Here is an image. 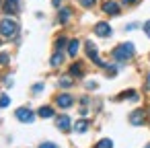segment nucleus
Wrapping results in <instances>:
<instances>
[{
    "mask_svg": "<svg viewBox=\"0 0 150 148\" xmlns=\"http://www.w3.org/2000/svg\"><path fill=\"white\" fill-rule=\"evenodd\" d=\"M0 4H2V0H0Z\"/></svg>",
    "mask_w": 150,
    "mask_h": 148,
    "instance_id": "obj_33",
    "label": "nucleus"
},
{
    "mask_svg": "<svg viewBox=\"0 0 150 148\" xmlns=\"http://www.w3.org/2000/svg\"><path fill=\"white\" fill-rule=\"evenodd\" d=\"M146 89L150 91V74H148V78H146Z\"/></svg>",
    "mask_w": 150,
    "mask_h": 148,
    "instance_id": "obj_28",
    "label": "nucleus"
},
{
    "mask_svg": "<svg viewBox=\"0 0 150 148\" xmlns=\"http://www.w3.org/2000/svg\"><path fill=\"white\" fill-rule=\"evenodd\" d=\"M70 84H72V78H60V86L62 89H68Z\"/></svg>",
    "mask_w": 150,
    "mask_h": 148,
    "instance_id": "obj_23",
    "label": "nucleus"
},
{
    "mask_svg": "<svg viewBox=\"0 0 150 148\" xmlns=\"http://www.w3.org/2000/svg\"><path fill=\"white\" fill-rule=\"evenodd\" d=\"M6 15H15L19 11V2L17 0H4V8H2Z\"/></svg>",
    "mask_w": 150,
    "mask_h": 148,
    "instance_id": "obj_8",
    "label": "nucleus"
},
{
    "mask_svg": "<svg viewBox=\"0 0 150 148\" xmlns=\"http://www.w3.org/2000/svg\"><path fill=\"white\" fill-rule=\"evenodd\" d=\"M52 4L54 6H60V0H52Z\"/></svg>",
    "mask_w": 150,
    "mask_h": 148,
    "instance_id": "obj_30",
    "label": "nucleus"
},
{
    "mask_svg": "<svg viewBox=\"0 0 150 148\" xmlns=\"http://www.w3.org/2000/svg\"><path fill=\"white\" fill-rule=\"evenodd\" d=\"M56 121H58V130H62V132H68V130L72 127V125H70V117H68V115H60Z\"/></svg>",
    "mask_w": 150,
    "mask_h": 148,
    "instance_id": "obj_10",
    "label": "nucleus"
},
{
    "mask_svg": "<svg viewBox=\"0 0 150 148\" xmlns=\"http://www.w3.org/2000/svg\"><path fill=\"white\" fill-rule=\"evenodd\" d=\"M117 99H132V101H136V99H138V93H134V91H127V93H121Z\"/></svg>",
    "mask_w": 150,
    "mask_h": 148,
    "instance_id": "obj_18",
    "label": "nucleus"
},
{
    "mask_svg": "<svg viewBox=\"0 0 150 148\" xmlns=\"http://www.w3.org/2000/svg\"><path fill=\"white\" fill-rule=\"evenodd\" d=\"M11 62V56L8 54H0V66H6Z\"/></svg>",
    "mask_w": 150,
    "mask_h": 148,
    "instance_id": "obj_22",
    "label": "nucleus"
},
{
    "mask_svg": "<svg viewBox=\"0 0 150 148\" xmlns=\"http://www.w3.org/2000/svg\"><path fill=\"white\" fill-rule=\"evenodd\" d=\"M15 117H17L19 121H23V123H33L35 113H33L29 107H19V109L15 111Z\"/></svg>",
    "mask_w": 150,
    "mask_h": 148,
    "instance_id": "obj_3",
    "label": "nucleus"
},
{
    "mask_svg": "<svg viewBox=\"0 0 150 148\" xmlns=\"http://www.w3.org/2000/svg\"><path fill=\"white\" fill-rule=\"evenodd\" d=\"M58 19H60V23H68V19H70V11H68V8H60Z\"/></svg>",
    "mask_w": 150,
    "mask_h": 148,
    "instance_id": "obj_16",
    "label": "nucleus"
},
{
    "mask_svg": "<svg viewBox=\"0 0 150 148\" xmlns=\"http://www.w3.org/2000/svg\"><path fill=\"white\" fill-rule=\"evenodd\" d=\"M19 31V25L13 21V19H2L0 21V35H4V37H15Z\"/></svg>",
    "mask_w": 150,
    "mask_h": 148,
    "instance_id": "obj_2",
    "label": "nucleus"
},
{
    "mask_svg": "<svg viewBox=\"0 0 150 148\" xmlns=\"http://www.w3.org/2000/svg\"><path fill=\"white\" fill-rule=\"evenodd\" d=\"M132 56H134V43H129V41L119 43V45L111 52V58H113L115 62H127Z\"/></svg>",
    "mask_w": 150,
    "mask_h": 148,
    "instance_id": "obj_1",
    "label": "nucleus"
},
{
    "mask_svg": "<svg viewBox=\"0 0 150 148\" xmlns=\"http://www.w3.org/2000/svg\"><path fill=\"white\" fill-rule=\"evenodd\" d=\"M103 13H107V15H119V4L117 2H107L103 4Z\"/></svg>",
    "mask_w": 150,
    "mask_h": 148,
    "instance_id": "obj_9",
    "label": "nucleus"
},
{
    "mask_svg": "<svg viewBox=\"0 0 150 148\" xmlns=\"http://www.w3.org/2000/svg\"><path fill=\"white\" fill-rule=\"evenodd\" d=\"M70 76H72V78H80V76H82V64H78V62L72 64V66H70Z\"/></svg>",
    "mask_w": 150,
    "mask_h": 148,
    "instance_id": "obj_12",
    "label": "nucleus"
},
{
    "mask_svg": "<svg viewBox=\"0 0 150 148\" xmlns=\"http://www.w3.org/2000/svg\"><path fill=\"white\" fill-rule=\"evenodd\" d=\"M43 91V82H37V84H33V93H41Z\"/></svg>",
    "mask_w": 150,
    "mask_h": 148,
    "instance_id": "obj_25",
    "label": "nucleus"
},
{
    "mask_svg": "<svg viewBox=\"0 0 150 148\" xmlns=\"http://www.w3.org/2000/svg\"><path fill=\"white\" fill-rule=\"evenodd\" d=\"M144 31H146V35H148V37H150V21H148V23H146V25H144Z\"/></svg>",
    "mask_w": 150,
    "mask_h": 148,
    "instance_id": "obj_27",
    "label": "nucleus"
},
{
    "mask_svg": "<svg viewBox=\"0 0 150 148\" xmlns=\"http://www.w3.org/2000/svg\"><path fill=\"white\" fill-rule=\"evenodd\" d=\"M74 130H76L78 134H84V132L88 130V121H86V119H78V121L74 123Z\"/></svg>",
    "mask_w": 150,
    "mask_h": 148,
    "instance_id": "obj_14",
    "label": "nucleus"
},
{
    "mask_svg": "<svg viewBox=\"0 0 150 148\" xmlns=\"http://www.w3.org/2000/svg\"><path fill=\"white\" fill-rule=\"evenodd\" d=\"M62 62H64V56H62V52H56V54L52 56V60H50V64H52L54 68H56V66H60Z\"/></svg>",
    "mask_w": 150,
    "mask_h": 148,
    "instance_id": "obj_15",
    "label": "nucleus"
},
{
    "mask_svg": "<svg viewBox=\"0 0 150 148\" xmlns=\"http://www.w3.org/2000/svg\"><path fill=\"white\" fill-rule=\"evenodd\" d=\"M0 45H2V39H0Z\"/></svg>",
    "mask_w": 150,
    "mask_h": 148,
    "instance_id": "obj_32",
    "label": "nucleus"
},
{
    "mask_svg": "<svg viewBox=\"0 0 150 148\" xmlns=\"http://www.w3.org/2000/svg\"><path fill=\"white\" fill-rule=\"evenodd\" d=\"M144 148H150V144H148V146H144Z\"/></svg>",
    "mask_w": 150,
    "mask_h": 148,
    "instance_id": "obj_31",
    "label": "nucleus"
},
{
    "mask_svg": "<svg viewBox=\"0 0 150 148\" xmlns=\"http://www.w3.org/2000/svg\"><path fill=\"white\" fill-rule=\"evenodd\" d=\"M136 0H123V4H134Z\"/></svg>",
    "mask_w": 150,
    "mask_h": 148,
    "instance_id": "obj_29",
    "label": "nucleus"
},
{
    "mask_svg": "<svg viewBox=\"0 0 150 148\" xmlns=\"http://www.w3.org/2000/svg\"><path fill=\"white\" fill-rule=\"evenodd\" d=\"M56 103H58V107H62V109H68V107H72L74 99H72L68 93H62V95H58V97H56Z\"/></svg>",
    "mask_w": 150,
    "mask_h": 148,
    "instance_id": "obj_6",
    "label": "nucleus"
},
{
    "mask_svg": "<svg viewBox=\"0 0 150 148\" xmlns=\"http://www.w3.org/2000/svg\"><path fill=\"white\" fill-rule=\"evenodd\" d=\"M95 148H113V140L103 138V140H99V142H97V146H95Z\"/></svg>",
    "mask_w": 150,
    "mask_h": 148,
    "instance_id": "obj_17",
    "label": "nucleus"
},
{
    "mask_svg": "<svg viewBox=\"0 0 150 148\" xmlns=\"http://www.w3.org/2000/svg\"><path fill=\"white\" fill-rule=\"evenodd\" d=\"M84 50H86V56H88V58H91V60H93L95 64H99V66H103V68L107 66V64H105V62H103V60L99 58V54H97V47H95V43H93V41H86Z\"/></svg>",
    "mask_w": 150,
    "mask_h": 148,
    "instance_id": "obj_4",
    "label": "nucleus"
},
{
    "mask_svg": "<svg viewBox=\"0 0 150 148\" xmlns=\"http://www.w3.org/2000/svg\"><path fill=\"white\" fill-rule=\"evenodd\" d=\"M78 47H80V41H78V39H72V41L68 43V54L74 58V56L78 54Z\"/></svg>",
    "mask_w": 150,
    "mask_h": 148,
    "instance_id": "obj_13",
    "label": "nucleus"
},
{
    "mask_svg": "<svg viewBox=\"0 0 150 148\" xmlns=\"http://www.w3.org/2000/svg\"><path fill=\"white\" fill-rule=\"evenodd\" d=\"M144 119H146V111H144V109H134V111L129 113V123H132V125H142Z\"/></svg>",
    "mask_w": 150,
    "mask_h": 148,
    "instance_id": "obj_5",
    "label": "nucleus"
},
{
    "mask_svg": "<svg viewBox=\"0 0 150 148\" xmlns=\"http://www.w3.org/2000/svg\"><path fill=\"white\" fill-rule=\"evenodd\" d=\"M39 148H58L56 144H52V142H41L39 144Z\"/></svg>",
    "mask_w": 150,
    "mask_h": 148,
    "instance_id": "obj_26",
    "label": "nucleus"
},
{
    "mask_svg": "<svg viewBox=\"0 0 150 148\" xmlns=\"http://www.w3.org/2000/svg\"><path fill=\"white\" fill-rule=\"evenodd\" d=\"M80 2V6H84V8H93L95 4H97V0H78Z\"/></svg>",
    "mask_w": 150,
    "mask_h": 148,
    "instance_id": "obj_20",
    "label": "nucleus"
},
{
    "mask_svg": "<svg viewBox=\"0 0 150 148\" xmlns=\"http://www.w3.org/2000/svg\"><path fill=\"white\" fill-rule=\"evenodd\" d=\"M66 43H68V39H66V37H58V39H56V50H58V52H62V47H64Z\"/></svg>",
    "mask_w": 150,
    "mask_h": 148,
    "instance_id": "obj_19",
    "label": "nucleus"
},
{
    "mask_svg": "<svg viewBox=\"0 0 150 148\" xmlns=\"http://www.w3.org/2000/svg\"><path fill=\"white\" fill-rule=\"evenodd\" d=\"M95 33H97L99 37H109L113 31H111V25H107V23H97V25H95Z\"/></svg>",
    "mask_w": 150,
    "mask_h": 148,
    "instance_id": "obj_7",
    "label": "nucleus"
},
{
    "mask_svg": "<svg viewBox=\"0 0 150 148\" xmlns=\"http://www.w3.org/2000/svg\"><path fill=\"white\" fill-rule=\"evenodd\" d=\"M105 68H107V76H115V72H117L115 66H105Z\"/></svg>",
    "mask_w": 150,
    "mask_h": 148,
    "instance_id": "obj_24",
    "label": "nucleus"
},
{
    "mask_svg": "<svg viewBox=\"0 0 150 148\" xmlns=\"http://www.w3.org/2000/svg\"><path fill=\"white\" fill-rule=\"evenodd\" d=\"M37 115H39V117H43V119H47V117H54V107H50V105H43V107H39Z\"/></svg>",
    "mask_w": 150,
    "mask_h": 148,
    "instance_id": "obj_11",
    "label": "nucleus"
},
{
    "mask_svg": "<svg viewBox=\"0 0 150 148\" xmlns=\"http://www.w3.org/2000/svg\"><path fill=\"white\" fill-rule=\"evenodd\" d=\"M8 103H11L8 95H0V107H8Z\"/></svg>",
    "mask_w": 150,
    "mask_h": 148,
    "instance_id": "obj_21",
    "label": "nucleus"
}]
</instances>
